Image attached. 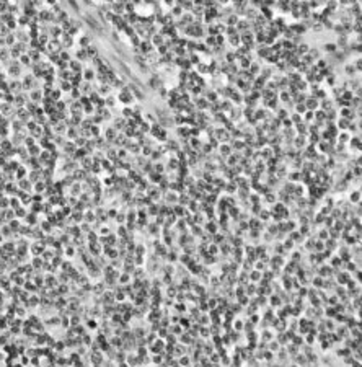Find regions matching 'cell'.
<instances>
[{
    "label": "cell",
    "mask_w": 362,
    "mask_h": 367,
    "mask_svg": "<svg viewBox=\"0 0 362 367\" xmlns=\"http://www.w3.org/2000/svg\"><path fill=\"white\" fill-rule=\"evenodd\" d=\"M325 49L329 51V52H336V46H334V44H326Z\"/></svg>",
    "instance_id": "52a82bcc"
},
{
    "label": "cell",
    "mask_w": 362,
    "mask_h": 367,
    "mask_svg": "<svg viewBox=\"0 0 362 367\" xmlns=\"http://www.w3.org/2000/svg\"><path fill=\"white\" fill-rule=\"evenodd\" d=\"M180 202H188V198H180Z\"/></svg>",
    "instance_id": "83f0119b"
},
{
    "label": "cell",
    "mask_w": 362,
    "mask_h": 367,
    "mask_svg": "<svg viewBox=\"0 0 362 367\" xmlns=\"http://www.w3.org/2000/svg\"><path fill=\"white\" fill-rule=\"evenodd\" d=\"M157 171H163V166H162V165H157Z\"/></svg>",
    "instance_id": "484cf974"
},
{
    "label": "cell",
    "mask_w": 362,
    "mask_h": 367,
    "mask_svg": "<svg viewBox=\"0 0 362 367\" xmlns=\"http://www.w3.org/2000/svg\"><path fill=\"white\" fill-rule=\"evenodd\" d=\"M153 361H155V362H162V357H160V356H157V357H153Z\"/></svg>",
    "instance_id": "7402d4cb"
},
{
    "label": "cell",
    "mask_w": 362,
    "mask_h": 367,
    "mask_svg": "<svg viewBox=\"0 0 362 367\" xmlns=\"http://www.w3.org/2000/svg\"><path fill=\"white\" fill-rule=\"evenodd\" d=\"M271 304H272V305H279V297H276V295L271 297Z\"/></svg>",
    "instance_id": "8fae6325"
},
{
    "label": "cell",
    "mask_w": 362,
    "mask_h": 367,
    "mask_svg": "<svg viewBox=\"0 0 362 367\" xmlns=\"http://www.w3.org/2000/svg\"><path fill=\"white\" fill-rule=\"evenodd\" d=\"M180 364H181V366H184V364H189V359H188V357H183V359L180 361Z\"/></svg>",
    "instance_id": "5bb4252c"
},
{
    "label": "cell",
    "mask_w": 362,
    "mask_h": 367,
    "mask_svg": "<svg viewBox=\"0 0 362 367\" xmlns=\"http://www.w3.org/2000/svg\"><path fill=\"white\" fill-rule=\"evenodd\" d=\"M297 111H299V113H304V111H305V106H304V103H302V104H299V106H297Z\"/></svg>",
    "instance_id": "9a60e30c"
},
{
    "label": "cell",
    "mask_w": 362,
    "mask_h": 367,
    "mask_svg": "<svg viewBox=\"0 0 362 367\" xmlns=\"http://www.w3.org/2000/svg\"><path fill=\"white\" fill-rule=\"evenodd\" d=\"M329 104H331L329 101H325V103H323V108H329Z\"/></svg>",
    "instance_id": "d4e9b609"
},
{
    "label": "cell",
    "mask_w": 362,
    "mask_h": 367,
    "mask_svg": "<svg viewBox=\"0 0 362 367\" xmlns=\"http://www.w3.org/2000/svg\"><path fill=\"white\" fill-rule=\"evenodd\" d=\"M326 315H328V317H334V315H336V312H334L333 309H326Z\"/></svg>",
    "instance_id": "7c38bea8"
},
{
    "label": "cell",
    "mask_w": 362,
    "mask_h": 367,
    "mask_svg": "<svg viewBox=\"0 0 362 367\" xmlns=\"http://www.w3.org/2000/svg\"><path fill=\"white\" fill-rule=\"evenodd\" d=\"M209 307H215V302L214 300H209Z\"/></svg>",
    "instance_id": "4316f807"
},
{
    "label": "cell",
    "mask_w": 362,
    "mask_h": 367,
    "mask_svg": "<svg viewBox=\"0 0 362 367\" xmlns=\"http://www.w3.org/2000/svg\"><path fill=\"white\" fill-rule=\"evenodd\" d=\"M251 279H253V281H258V279H259V272H258V271H253V272H251Z\"/></svg>",
    "instance_id": "30bf717a"
},
{
    "label": "cell",
    "mask_w": 362,
    "mask_h": 367,
    "mask_svg": "<svg viewBox=\"0 0 362 367\" xmlns=\"http://www.w3.org/2000/svg\"><path fill=\"white\" fill-rule=\"evenodd\" d=\"M168 295H175V289H168Z\"/></svg>",
    "instance_id": "603a6c76"
},
{
    "label": "cell",
    "mask_w": 362,
    "mask_h": 367,
    "mask_svg": "<svg viewBox=\"0 0 362 367\" xmlns=\"http://www.w3.org/2000/svg\"><path fill=\"white\" fill-rule=\"evenodd\" d=\"M150 85H152L153 88H158V85H160V80L157 79V77H152V80H150Z\"/></svg>",
    "instance_id": "277c9868"
},
{
    "label": "cell",
    "mask_w": 362,
    "mask_h": 367,
    "mask_svg": "<svg viewBox=\"0 0 362 367\" xmlns=\"http://www.w3.org/2000/svg\"><path fill=\"white\" fill-rule=\"evenodd\" d=\"M307 104H308L310 109H313V108L318 106V101H317V100H308V101H307Z\"/></svg>",
    "instance_id": "5b68a950"
},
{
    "label": "cell",
    "mask_w": 362,
    "mask_h": 367,
    "mask_svg": "<svg viewBox=\"0 0 362 367\" xmlns=\"http://www.w3.org/2000/svg\"><path fill=\"white\" fill-rule=\"evenodd\" d=\"M235 328H237V330H242V322H237V323H235Z\"/></svg>",
    "instance_id": "44dd1931"
},
{
    "label": "cell",
    "mask_w": 362,
    "mask_h": 367,
    "mask_svg": "<svg viewBox=\"0 0 362 367\" xmlns=\"http://www.w3.org/2000/svg\"><path fill=\"white\" fill-rule=\"evenodd\" d=\"M359 196H361V193H359V191L352 193V194H351V201H352V202H359V199H361Z\"/></svg>",
    "instance_id": "3957f363"
},
{
    "label": "cell",
    "mask_w": 362,
    "mask_h": 367,
    "mask_svg": "<svg viewBox=\"0 0 362 367\" xmlns=\"http://www.w3.org/2000/svg\"><path fill=\"white\" fill-rule=\"evenodd\" d=\"M310 56H312V57H318V51L317 49H310Z\"/></svg>",
    "instance_id": "4fadbf2b"
},
{
    "label": "cell",
    "mask_w": 362,
    "mask_h": 367,
    "mask_svg": "<svg viewBox=\"0 0 362 367\" xmlns=\"http://www.w3.org/2000/svg\"><path fill=\"white\" fill-rule=\"evenodd\" d=\"M338 281H339V282H347V281H349V276H346V272H343V276L339 274Z\"/></svg>",
    "instance_id": "8992f818"
},
{
    "label": "cell",
    "mask_w": 362,
    "mask_h": 367,
    "mask_svg": "<svg viewBox=\"0 0 362 367\" xmlns=\"http://www.w3.org/2000/svg\"><path fill=\"white\" fill-rule=\"evenodd\" d=\"M297 362H305L307 364V359H304L302 356H297Z\"/></svg>",
    "instance_id": "ac0fdd59"
},
{
    "label": "cell",
    "mask_w": 362,
    "mask_h": 367,
    "mask_svg": "<svg viewBox=\"0 0 362 367\" xmlns=\"http://www.w3.org/2000/svg\"><path fill=\"white\" fill-rule=\"evenodd\" d=\"M346 72H347V74H354V67L347 65V67H346Z\"/></svg>",
    "instance_id": "e0dca14e"
},
{
    "label": "cell",
    "mask_w": 362,
    "mask_h": 367,
    "mask_svg": "<svg viewBox=\"0 0 362 367\" xmlns=\"http://www.w3.org/2000/svg\"><path fill=\"white\" fill-rule=\"evenodd\" d=\"M153 39H155V41H153L155 44H162V36H155Z\"/></svg>",
    "instance_id": "2e32d148"
},
{
    "label": "cell",
    "mask_w": 362,
    "mask_h": 367,
    "mask_svg": "<svg viewBox=\"0 0 362 367\" xmlns=\"http://www.w3.org/2000/svg\"><path fill=\"white\" fill-rule=\"evenodd\" d=\"M131 90H132V93H134L139 100H144V93H140V90L136 87V85H131Z\"/></svg>",
    "instance_id": "6da1fadb"
},
{
    "label": "cell",
    "mask_w": 362,
    "mask_h": 367,
    "mask_svg": "<svg viewBox=\"0 0 362 367\" xmlns=\"http://www.w3.org/2000/svg\"><path fill=\"white\" fill-rule=\"evenodd\" d=\"M320 235H321V238H326V237H328V233H326V232H321Z\"/></svg>",
    "instance_id": "cb8c5ba5"
},
{
    "label": "cell",
    "mask_w": 362,
    "mask_h": 367,
    "mask_svg": "<svg viewBox=\"0 0 362 367\" xmlns=\"http://www.w3.org/2000/svg\"><path fill=\"white\" fill-rule=\"evenodd\" d=\"M338 356H339V357H347V356H351V349H347V348L338 349Z\"/></svg>",
    "instance_id": "7a4b0ae2"
},
{
    "label": "cell",
    "mask_w": 362,
    "mask_h": 367,
    "mask_svg": "<svg viewBox=\"0 0 362 367\" xmlns=\"http://www.w3.org/2000/svg\"><path fill=\"white\" fill-rule=\"evenodd\" d=\"M245 326H246V331H251V330H253V325H251V323H246Z\"/></svg>",
    "instance_id": "ffe728a7"
},
{
    "label": "cell",
    "mask_w": 362,
    "mask_h": 367,
    "mask_svg": "<svg viewBox=\"0 0 362 367\" xmlns=\"http://www.w3.org/2000/svg\"><path fill=\"white\" fill-rule=\"evenodd\" d=\"M181 341H183V343H186V344H189V343H191V339H189V336H188V334H183V336H181Z\"/></svg>",
    "instance_id": "ba28073f"
},
{
    "label": "cell",
    "mask_w": 362,
    "mask_h": 367,
    "mask_svg": "<svg viewBox=\"0 0 362 367\" xmlns=\"http://www.w3.org/2000/svg\"><path fill=\"white\" fill-rule=\"evenodd\" d=\"M328 300H329V304H331V305H334V304L338 302V297H331V299H328Z\"/></svg>",
    "instance_id": "d6986e66"
},
{
    "label": "cell",
    "mask_w": 362,
    "mask_h": 367,
    "mask_svg": "<svg viewBox=\"0 0 362 367\" xmlns=\"http://www.w3.org/2000/svg\"><path fill=\"white\" fill-rule=\"evenodd\" d=\"M69 3L72 5V8H74L75 12H78V5H77V2H75V0H69Z\"/></svg>",
    "instance_id": "9c48e42d"
}]
</instances>
